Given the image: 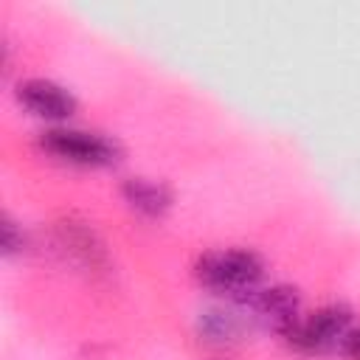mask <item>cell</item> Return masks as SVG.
Segmentation results:
<instances>
[{
	"instance_id": "6da1fadb",
	"label": "cell",
	"mask_w": 360,
	"mask_h": 360,
	"mask_svg": "<svg viewBox=\"0 0 360 360\" xmlns=\"http://www.w3.org/2000/svg\"><path fill=\"white\" fill-rule=\"evenodd\" d=\"M194 276L205 290L233 301L262 287L264 262L248 248H222L202 253L194 264Z\"/></svg>"
},
{
	"instance_id": "7a4b0ae2",
	"label": "cell",
	"mask_w": 360,
	"mask_h": 360,
	"mask_svg": "<svg viewBox=\"0 0 360 360\" xmlns=\"http://www.w3.org/2000/svg\"><path fill=\"white\" fill-rule=\"evenodd\" d=\"M39 146L42 152H48L51 158L70 163V166H90V169H101V166H112L118 160V143L101 132H90V129H76V127H51L39 135Z\"/></svg>"
},
{
	"instance_id": "3957f363",
	"label": "cell",
	"mask_w": 360,
	"mask_h": 360,
	"mask_svg": "<svg viewBox=\"0 0 360 360\" xmlns=\"http://www.w3.org/2000/svg\"><path fill=\"white\" fill-rule=\"evenodd\" d=\"M349 329H352V309L343 304H326L312 312H301L281 338L301 354H321L335 346L340 349Z\"/></svg>"
},
{
	"instance_id": "277c9868",
	"label": "cell",
	"mask_w": 360,
	"mask_h": 360,
	"mask_svg": "<svg viewBox=\"0 0 360 360\" xmlns=\"http://www.w3.org/2000/svg\"><path fill=\"white\" fill-rule=\"evenodd\" d=\"M233 304L242 309V315L248 318L250 326H264V329H276L278 335H284L295 318L301 315V301L298 292L292 287H256L242 298H233Z\"/></svg>"
},
{
	"instance_id": "5b68a950",
	"label": "cell",
	"mask_w": 360,
	"mask_h": 360,
	"mask_svg": "<svg viewBox=\"0 0 360 360\" xmlns=\"http://www.w3.org/2000/svg\"><path fill=\"white\" fill-rule=\"evenodd\" d=\"M17 101L42 121H68L76 112V98L68 87L51 79H25L17 84Z\"/></svg>"
},
{
	"instance_id": "8992f818",
	"label": "cell",
	"mask_w": 360,
	"mask_h": 360,
	"mask_svg": "<svg viewBox=\"0 0 360 360\" xmlns=\"http://www.w3.org/2000/svg\"><path fill=\"white\" fill-rule=\"evenodd\" d=\"M250 329L248 318L242 315V309L231 301L225 307H211L205 312H200L197 318V332L205 343H214V346H228V343H236L245 332Z\"/></svg>"
},
{
	"instance_id": "52a82bcc",
	"label": "cell",
	"mask_w": 360,
	"mask_h": 360,
	"mask_svg": "<svg viewBox=\"0 0 360 360\" xmlns=\"http://www.w3.org/2000/svg\"><path fill=\"white\" fill-rule=\"evenodd\" d=\"M124 202L143 217H163L172 208V191L166 183L152 177H129L121 186Z\"/></svg>"
},
{
	"instance_id": "ba28073f",
	"label": "cell",
	"mask_w": 360,
	"mask_h": 360,
	"mask_svg": "<svg viewBox=\"0 0 360 360\" xmlns=\"http://www.w3.org/2000/svg\"><path fill=\"white\" fill-rule=\"evenodd\" d=\"M25 248V233L17 228V222L6 214L3 217V253L6 256H14V253H20Z\"/></svg>"
},
{
	"instance_id": "9c48e42d",
	"label": "cell",
	"mask_w": 360,
	"mask_h": 360,
	"mask_svg": "<svg viewBox=\"0 0 360 360\" xmlns=\"http://www.w3.org/2000/svg\"><path fill=\"white\" fill-rule=\"evenodd\" d=\"M340 352L349 357V360H360V326H352L349 335L343 338L340 343Z\"/></svg>"
}]
</instances>
